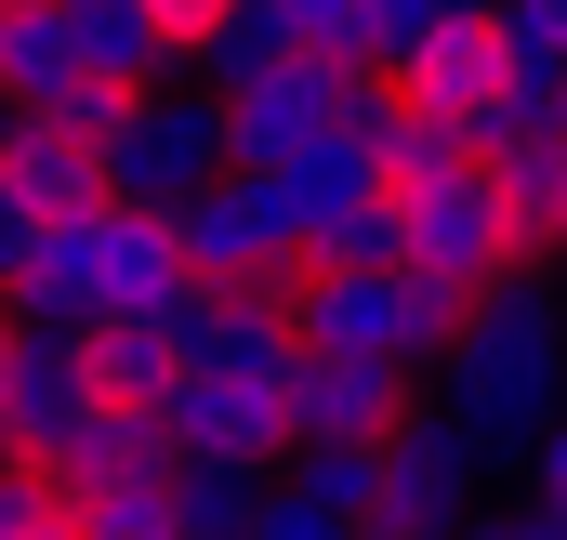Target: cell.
<instances>
[{
	"mask_svg": "<svg viewBox=\"0 0 567 540\" xmlns=\"http://www.w3.org/2000/svg\"><path fill=\"white\" fill-rule=\"evenodd\" d=\"M423 396L475 435V448H528L542 422L567 408V303H555V264H515L488 290H462L449 343L423 356Z\"/></svg>",
	"mask_w": 567,
	"mask_h": 540,
	"instance_id": "obj_1",
	"label": "cell"
},
{
	"mask_svg": "<svg viewBox=\"0 0 567 540\" xmlns=\"http://www.w3.org/2000/svg\"><path fill=\"white\" fill-rule=\"evenodd\" d=\"M449 316H462V290L423 277V264H303L290 277V343L303 356H370V370H410L423 383Z\"/></svg>",
	"mask_w": 567,
	"mask_h": 540,
	"instance_id": "obj_2",
	"label": "cell"
},
{
	"mask_svg": "<svg viewBox=\"0 0 567 540\" xmlns=\"http://www.w3.org/2000/svg\"><path fill=\"white\" fill-rule=\"evenodd\" d=\"M370 120H383V80L343 66V53H290L251 93H212L225 172H278V158H303V145H330V133H370Z\"/></svg>",
	"mask_w": 567,
	"mask_h": 540,
	"instance_id": "obj_3",
	"label": "cell"
},
{
	"mask_svg": "<svg viewBox=\"0 0 567 540\" xmlns=\"http://www.w3.org/2000/svg\"><path fill=\"white\" fill-rule=\"evenodd\" d=\"M370 461H383L370 528H383V540H449L475 501H488V461H502V448H475V435H462L435 396H410L383 435H370Z\"/></svg>",
	"mask_w": 567,
	"mask_h": 540,
	"instance_id": "obj_4",
	"label": "cell"
},
{
	"mask_svg": "<svg viewBox=\"0 0 567 540\" xmlns=\"http://www.w3.org/2000/svg\"><path fill=\"white\" fill-rule=\"evenodd\" d=\"M212 172H225V133H212V93H185V80L120 93V120L93 145V185H106L120 211H185Z\"/></svg>",
	"mask_w": 567,
	"mask_h": 540,
	"instance_id": "obj_5",
	"label": "cell"
},
{
	"mask_svg": "<svg viewBox=\"0 0 567 540\" xmlns=\"http://www.w3.org/2000/svg\"><path fill=\"white\" fill-rule=\"evenodd\" d=\"M172 264L198 290H290L303 277V225L265 172H212L185 211H172Z\"/></svg>",
	"mask_w": 567,
	"mask_h": 540,
	"instance_id": "obj_6",
	"label": "cell"
},
{
	"mask_svg": "<svg viewBox=\"0 0 567 540\" xmlns=\"http://www.w3.org/2000/svg\"><path fill=\"white\" fill-rule=\"evenodd\" d=\"M383 198H396L423 277H449V290L515 277V225H502V198H488V158H435V172H410V185H383Z\"/></svg>",
	"mask_w": 567,
	"mask_h": 540,
	"instance_id": "obj_7",
	"label": "cell"
},
{
	"mask_svg": "<svg viewBox=\"0 0 567 540\" xmlns=\"http://www.w3.org/2000/svg\"><path fill=\"white\" fill-rule=\"evenodd\" d=\"M383 93L396 106H423V120H449V133L488 158V120H502V93H515V66H502V40H488V13H449L435 40H410L396 66H383Z\"/></svg>",
	"mask_w": 567,
	"mask_h": 540,
	"instance_id": "obj_8",
	"label": "cell"
},
{
	"mask_svg": "<svg viewBox=\"0 0 567 540\" xmlns=\"http://www.w3.org/2000/svg\"><path fill=\"white\" fill-rule=\"evenodd\" d=\"M172 330V370H212V383H278L290 356V290H198L185 277V303L158 316Z\"/></svg>",
	"mask_w": 567,
	"mask_h": 540,
	"instance_id": "obj_9",
	"label": "cell"
},
{
	"mask_svg": "<svg viewBox=\"0 0 567 540\" xmlns=\"http://www.w3.org/2000/svg\"><path fill=\"white\" fill-rule=\"evenodd\" d=\"M93 343H80V330H27V316H13V383H0V448H13V461H53V448H66V435H80V422H93Z\"/></svg>",
	"mask_w": 567,
	"mask_h": 540,
	"instance_id": "obj_10",
	"label": "cell"
},
{
	"mask_svg": "<svg viewBox=\"0 0 567 540\" xmlns=\"http://www.w3.org/2000/svg\"><path fill=\"white\" fill-rule=\"evenodd\" d=\"M0 316H27V330H106V198L53 211L27 238V264L0 277Z\"/></svg>",
	"mask_w": 567,
	"mask_h": 540,
	"instance_id": "obj_11",
	"label": "cell"
},
{
	"mask_svg": "<svg viewBox=\"0 0 567 540\" xmlns=\"http://www.w3.org/2000/svg\"><path fill=\"white\" fill-rule=\"evenodd\" d=\"M410 396H423L410 370H370V356H290L278 422H290V448H370Z\"/></svg>",
	"mask_w": 567,
	"mask_h": 540,
	"instance_id": "obj_12",
	"label": "cell"
},
{
	"mask_svg": "<svg viewBox=\"0 0 567 540\" xmlns=\"http://www.w3.org/2000/svg\"><path fill=\"white\" fill-rule=\"evenodd\" d=\"M278 383H290V370H278ZM278 383H212V370H172V383H158V435H172V448H225V461H278V448H290Z\"/></svg>",
	"mask_w": 567,
	"mask_h": 540,
	"instance_id": "obj_13",
	"label": "cell"
},
{
	"mask_svg": "<svg viewBox=\"0 0 567 540\" xmlns=\"http://www.w3.org/2000/svg\"><path fill=\"white\" fill-rule=\"evenodd\" d=\"M66 13V53H80V80H106V93H158L172 66H185V40L145 13V0H53Z\"/></svg>",
	"mask_w": 567,
	"mask_h": 540,
	"instance_id": "obj_14",
	"label": "cell"
},
{
	"mask_svg": "<svg viewBox=\"0 0 567 540\" xmlns=\"http://www.w3.org/2000/svg\"><path fill=\"white\" fill-rule=\"evenodd\" d=\"M488 198L515 225V264H555L567 251V145L555 133H502L488 145Z\"/></svg>",
	"mask_w": 567,
	"mask_h": 540,
	"instance_id": "obj_15",
	"label": "cell"
},
{
	"mask_svg": "<svg viewBox=\"0 0 567 540\" xmlns=\"http://www.w3.org/2000/svg\"><path fill=\"white\" fill-rule=\"evenodd\" d=\"M265 185L290 198V225H303V251H317L357 198H383V145H370V133H330V145H303V158H278Z\"/></svg>",
	"mask_w": 567,
	"mask_h": 540,
	"instance_id": "obj_16",
	"label": "cell"
},
{
	"mask_svg": "<svg viewBox=\"0 0 567 540\" xmlns=\"http://www.w3.org/2000/svg\"><path fill=\"white\" fill-rule=\"evenodd\" d=\"M303 40H290V13H265V0H225L198 40H185V66H198V93H251L265 66H290Z\"/></svg>",
	"mask_w": 567,
	"mask_h": 540,
	"instance_id": "obj_17",
	"label": "cell"
},
{
	"mask_svg": "<svg viewBox=\"0 0 567 540\" xmlns=\"http://www.w3.org/2000/svg\"><path fill=\"white\" fill-rule=\"evenodd\" d=\"M265 501V461H225V448H172V528L185 540H238Z\"/></svg>",
	"mask_w": 567,
	"mask_h": 540,
	"instance_id": "obj_18",
	"label": "cell"
},
{
	"mask_svg": "<svg viewBox=\"0 0 567 540\" xmlns=\"http://www.w3.org/2000/svg\"><path fill=\"white\" fill-rule=\"evenodd\" d=\"M0 185H13V198H27L40 225H53V211H93V198H106V185H93V145L40 133V120H13V133H0Z\"/></svg>",
	"mask_w": 567,
	"mask_h": 540,
	"instance_id": "obj_19",
	"label": "cell"
},
{
	"mask_svg": "<svg viewBox=\"0 0 567 540\" xmlns=\"http://www.w3.org/2000/svg\"><path fill=\"white\" fill-rule=\"evenodd\" d=\"M145 461H172L158 408H120V396H106L80 435H66V448H53V461H40V475H53V501H66V488H93V475H145Z\"/></svg>",
	"mask_w": 567,
	"mask_h": 540,
	"instance_id": "obj_20",
	"label": "cell"
},
{
	"mask_svg": "<svg viewBox=\"0 0 567 540\" xmlns=\"http://www.w3.org/2000/svg\"><path fill=\"white\" fill-rule=\"evenodd\" d=\"M66 528H80V540H185V528H172V461H145V475H93V488H66Z\"/></svg>",
	"mask_w": 567,
	"mask_h": 540,
	"instance_id": "obj_21",
	"label": "cell"
},
{
	"mask_svg": "<svg viewBox=\"0 0 567 540\" xmlns=\"http://www.w3.org/2000/svg\"><path fill=\"white\" fill-rule=\"evenodd\" d=\"M265 475H278L290 501H317L330 528H370V501H383V461L370 448H278Z\"/></svg>",
	"mask_w": 567,
	"mask_h": 540,
	"instance_id": "obj_22",
	"label": "cell"
},
{
	"mask_svg": "<svg viewBox=\"0 0 567 540\" xmlns=\"http://www.w3.org/2000/svg\"><path fill=\"white\" fill-rule=\"evenodd\" d=\"M80 343H93V396L158 408V383H172V330H158V316H106V330H80Z\"/></svg>",
	"mask_w": 567,
	"mask_h": 540,
	"instance_id": "obj_23",
	"label": "cell"
},
{
	"mask_svg": "<svg viewBox=\"0 0 567 540\" xmlns=\"http://www.w3.org/2000/svg\"><path fill=\"white\" fill-rule=\"evenodd\" d=\"M488 40H502L515 80L528 66H567V0H488Z\"/></svg>",
	"mask_w": 567,
	"mask_h": 540,
	"instance_id": "obj_24",
	"label": "cell"
},
{
	"mask_svg": "<svg viewBox=\"0 0 567 540\" xmlns=\"http://www.w3.org/2000/svg\"><path fill=\"white\" fill-rule=\"evenodd\" d=\"M303 264H410V225H396V198H357V211H343V225H330Z\"/></svg>",
	"mask_w": 567,
	"mask_h": 540,
	"instance_id": "obj_25",
	"label": "cell"
},
{
	"mask_svg": "<svg viewBox=\"0 0 567 540\" xmlns=\"http://www.w3.org/2000/svg\"><path fill=\"white\" fill-rule=\"evenodd\" d=\"M53 515H66V501H53V475L0 448V540H40V528H53Z\"/></svg>",
	"mask_w": 567,
	"mask_h": 540,
	"instance_id": "obj_26",
	"label": "cell"
},
{
	"mask_svg": "<svg viewBox=\"0 0 567 540\" xmlns=\"http://www.w3.org/2000/svg\"><path fill=\"white\" fill-rule=\"evenodd\" d=\"M27 120H40V133H66V145H106L120 93H106V80H66V93H53V106H27Z\"/></svg>",
	"mask_w": 567,
	"mask_h": 540,
	"instance_id": "obj_27",
	"label": "cell"
},
{
	"mask_svg": "<svg viewBox=\"0 0 567 540\" xmlns=\"http://www.w3.org/2000/svg\"><path fill=\"white\" fill-rule=\"evenodd\" d=\"M238 540H357V528H330L317 501H290L278 475H265V501H251V528H238Z\"/></svg>",
	"mask_w": 567,
	"mask_h": 540,
	"instance_id": "obj_28",
	"label": "cell"
},
{
	"mask_svg": "<svg viewBox=\"0 0 567 540\" xmlns=\"http://www.w3.org/2000/svg\"><path fill=\"white\" fill-rule=\"evenodd\" d=\"M265 13H290L303 53H343V66H357V0H265Z\"/></svg>",
	"mask_w": 567,
	"mask_h": 540,
	"instance_id": "obj_29",
	"label": "cell"
},
{
	"mask_svg": "<svg viewBox=\"0 0 567 540\" xmlns=\"http://www.w3.org/2000/svg\"><path fill=\"white\" fill-rule=\"evenodd\" d=\"M515 461H528V501H542V515H567V408L528 435V448H515Z\"/></svg>",
	"mask_w": 567,
	"mask_h": 540,
	"instance_id": "obj_30",
	"label": "cell"
},
{
	"mask_svg": "<svg viewBox=\"0 0 567 540\" xmlns=\"http://www.w3.org/2000/svg\"><path fill=\"white\" fill-rule=\"evenodd\" d=\"M462 540H567V515H542V501H515V515H488V501H475V515H462Z\"/></svg>",
	"mask_w": 567,
	"mask_h": 540,
	"instance_id": "obj_31",
	"label": "cell"
},
{
	"mask_svg": "<svg viewBox=\"0 0 567 540\" xmlns=\"http://www.w3.org/2000/svg\"><path fill=\"white\" fill-rule=\"evenodd\" d=\"M27 238H40V211H27V198H13V185H0V277L27 264Z\"/></svg>",
	"mask_w": 567,
	"mask_h": 540,
	"instance_id": "obj_32",
	"label": "cell"
},
{
	"mask_svg": "<svg viewBox=\"0 0 567 540\" xmlns=\"http://www.w3.org/2000/svg\"><path fill=\"white\" fill-rule=\"evenodd\" d=\"M145 13H158V27H172V40H198V27H212V13H225V0H145Z\"/></svg>",
	"mask_w": 567,
	"mask_h": 540,
	"instance_id": "obj_33",
	"label": "cell"
},
{
	"mask_svg": "<svg viewBox=\"0 0 567 540\" xmlns=\"http://www.w3.org/2000/svg\"><path fill=\"white\" fill-rule=\"evenodd\" d=\"M0 383H13V316H0Z\"/></svg>",
	"mask_w": 567,
	"mask_h": 540,
	"instance_id": "obj_34",
	"label": "cell"
},
{
	"mask_svg": "<svg viewBox=\"0 0 567 540\" xmlns=\"http://www.w3.org/2000/svg\"><path fill=\"white\" fill-rule=\"evenodd\" d=\"M40 540H80V528H66V515H53V528H40Z\"/></svg>",
	"mask_w": 567,
	"mask_h": 540,
	"instance_id": "obj_35",
	"label": "cell"
},
{
	"mask_svg": "<svg viewBox=\"0 0 567 540\" xmlns=\"http://www.w3.org/2000/svg\"><path fill=\"white\" fill-rule=\"evenodd\" d=\"M357 540H383V528H357Z\"/></svg>",
	"mask_w": 567,
	"mask_h": 540,
	"instance_id": "obj_36",
	"label": "cell"
},
{
	"mask_svg": "<svg viewBox=\"0 0 567 540\" xmlns=\"http://www.w3.org/2000/svg\"><path fill=\"white\" fill-rule=\"evenodd\" d=\"M555 303H567V277H555Z\"/></svg>",
	"mask_w": 567,
	"mask_h": 540,
	"instance_id": "obj_37",
	"label": "cell"
}]
</instances>
